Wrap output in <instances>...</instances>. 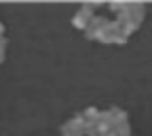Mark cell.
I'll use <instances>...</instances> for the list:
<instances>
[{
	"label": "cell",
	"instance_id": "6da1fadb",
	"mask_svg": "<svg viewBox=\"0 0 152 136\" xmlns=\"http://www.w3.org/2000/svg\"><path fill=\"white\" fill-rule=\"evenodd\" d=\"M4 32H6V27H4V23H0V64L4 63V59H6V48H7V38L4 36Z\"/></svg>",
	"mask_w": 152,
	"mask_h": 136
}]
</instances>
